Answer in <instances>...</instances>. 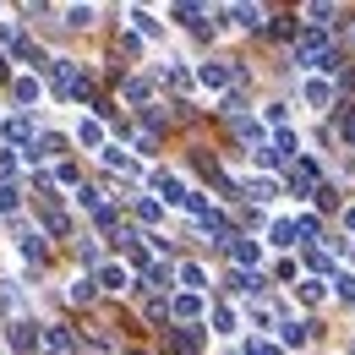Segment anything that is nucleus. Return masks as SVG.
I'll use <instances>...</instances> for the list:
<instances>
[{"label":"nucleus","mask_w":355,"mask_h":355,"mask_svg":"<svg viewBox=\"0 0 355 355\" xmlns=\"http://www.w3.org/2000/svg\"><path fill=\"white\" fill-rule=\"evenodd\" d=\"M295 55H301V66H311V71H328L334 66V44H328L322 28H301L295 33Z\"/></svg>","instance_id":"obj_1"},{"label":"nucleus","mask_w":355,"mask_h":355,"mask_svg":"<svg viewBox=\"0 0 355 355\" xmlns=\"http://www.w3.org/2000/svg\"><path fill=\"white\" fill-rule=\"evenodd\" d=\"M6 339H11V350H17V355H33L39 345H44V334H39L33 322H11V328H6Z\"/></svg>","instance_id":"obj_2"},{"label":"nucleus","mask_w":355,"mask_h":355,"mask_svg":"<svg viewBox=\"0 0 355 355\" xmlns=\"http://www.w3.org/2000/svg\"><path fill=\"white\" fill-rule=\"evenodd\" d=\"M17 252H22L28 263H44V235L28 230V224H17Z\"/></svg>","instance_id":"obj_3"},{"label":"nucleus","mask_w":355,"mask_h":355,"mask_svg":"<svg viewBox=\"0 0 355 355\" xmlns=\"http://www.w3.org/2000/svg\"><path fill=\"white\" fill-rule=\"evenodd\" d=\"M197 77H202V83H208V88H230V77H235V71H230V66H224V60H208V66H202V71H197Z\"/></svg>","instance_id":"obj_4"},{"label":"nucleus","mask_w":355,"mask_h":355,"mask_svg":"<svg viewBox=\"0 0 355 355\" xmlns=\"http://www.w3.org/2000/svg\"><path fill=\"white\" fill-rule=\"evenodd\" d=\"M224 246L235 252V263H241V268H252V263H257V241H241V235H230Z\"/></svg>","instance_id":"obj_5"},{"label":"nucleus","mask_w":355,"mask_h":355,"mask_svg":"<svg viewBox=\"0 0 355 355\" xmlns=\"http://www.w3.org/2000/svg\"><path fill=\"white\" fill-rule=\"evenodd\" d=\"M93 284H104V290H126V268H121V263H104Z\"/></svg>","instance_id":"obj_6"},{"label":"nucleus","mask_w":355,"mask_h":355,"mask_svg":"<svg viewBox=\"0 0 355 355\" xmlns=\"http://www.w3.org/2000/svg\"><path fill=\"white\" fill-rule=\"evenodd\" d=\"M153 186H159V191H164V197H170V202H186V197H191V191H186V186H180L175 175H164V170H159V175H153Z\"/></svg>","instance_id":"obj_7"},{"label":"nucleus","mask_w":355,"mask_h":355,"mask_svg":"<svg viewBox=\"0 0 355 355\" xmlns=\"http://www.w3.org/2000/svg\"><path fill=\"white\" fill-rule=\"evenodd\" d=\"M328 98H334V88H328L322 77H311V83H306V104H311V110H322Z\"/></svg>","instance_id":"obj_8"},{"label":"nucleus","mask_w":355,"mask_h":355,"mask_svg":"<svg viewBox=\"0 0 355 355\" xmlns=\"http://www.w3.org/2000/svg\"><path fill=\"white\" fill-rule=\"evenodd\" d=\"M98 159H104V164H115V170H126V175H137V164L126 159V148H110V142H104V153H98Z\"/></svg>","instance_id":"obj_9"},{"label":"nucleus","mask_w":355,"mask_h":355,"mask_svg":"<svg viewBox=\"0 0 355 355\" xmlns=\"http://www.w3.org/2000/svg\"><path fill=\"white\" fill-rule=\"evenodd\" d=\"M28 137H33V121H28V115L6 121V142H28Z\"/></svg>","instance_id":"obj_10"},{"label":"nucleus","mask_w":355,"mask_h":355,"mask_svg":"<svg viewBox=\"0 0 355 355\" xmlns=\"http://www.w3.org/2000/svg\"><path fill=\"white\" fill-rule=\"evenodd\" d=\"M77 137H83L88 148H98V153H104V126H98V121H83V126H77Z\"/></svg>","instance_id":"obj_11"},{"label":"nucleus","mask_w":355,"mask_h":355,"mask_svg":"<svg viewBox=\"0 0 355 355\" xmlns=\"http://www.w3.org/2000/svg\"><path fill=\"white\" fill-rule=\"evenodd\" d=\"M268 241H273V246H295V224H290V219H279L273 230H268Z\"/></svg>","instance_id":"obj_12"},{"label":"nucleus","mask_w":355,"mask_h":355,"mask_svg":"<svg viewBox=\"0 0 355 355\" xmlns=\"http://www.w3.org/2000/svg\"><path fill=\"white\" fill-rule=\"evenodd\" d=\"M164 83H170V88H191V71H186L180 60H170V66H164Z\"/></svg>","instance_id":"obj_13"},{"label":"nucleus","mask_w":355,"mask_h":355,"mask_svg":"<svg viewBox=\"0 0 355 355\" xmlns=\"http://www.w3.org/2000/svg\"><path fill=\"white\" fill-rule=\"evenodd\" d=\"M148 93H153L148 77H132V83H126V98H132V104H148Z\"/></svg>","instance_id":"obj_14"},{"label":"nucleus","mask_w":355,"mask_h":355,"mask_svg":"<svg viewBox=\"0 0 355 355\" xmlns=\"http://www.w3.org/2000/svg\"><path fill=\"white\" fill-rule=\"evenodd\" d=\"M11 88H17V98H22V104H33V98H39V77H17Z\"/></svg>","instance_id":"obj_15"},{"label":"nucleus","mask_w":355,"mask_h":355,"mask_svg":"<svg viewBox=\"0 0 355 355\" xmlns=\"http://www.w3.org/2000/svg\"><path fill=\"white\" fill-rule=\"evenodd\" d=\"M202 311V295H175V317H197Z\"/></svg>","instance_id":"obj_16"},{"label":"nucleus","mask_w":355,"mask_h":355,"mask_svg":"<svg viewBox=\"0 0 355 355\" xmlns=\"http://www.w3.org/2000/svg\"><path fill=\"white\" fill-rule=\"evenodd\" d=\"M180 284H191V290H202V284H208V273H202L197 263H186V268H180Z\"/></svg>","instance_id":"obj_17"},{"label":"nucleus","mask_w":355,"mask_h":355,"mask_svg":"<svg viewBox=\"0 0 355 355\" xmlns=\"http://www.w3.org/2000/svg\"><path fill=\"white\" fill-rule=\"evenodd\" d=\"M44 345H49V350H71V328H49Z\"/></svg>","instance_id":"obj_18"},{"label":"nucleus","mask_w":355,"mask_h":355,"mask_svg":"<svg viewBox=\"0 0 355 355\" xmlns=\"http://www.w3.org/2000/svg\"><path fill=\"white\" fill-rule=\"evenodd\" d=\"M66 22H71V28H93V6H71Z\"/></svg>","instance_id":"obj_19"},{"label":"nucleus","mask_w":355,"mask_h":355,"mask_svg":"<svg viewBox=\"0 0 355 355\" xmlns=\"http://www.w3.org/2000/svg\"><path fill=\"white\" fill-rule=\"evenodd\" d=\"M235 132H241V137H252V142H263V126H257L252 115H235Z\"/></svg>","instance_id":"obj_20"},{"label":"nucleus","mask_w":355,"mask_h":355,"mask_svg":"<svg viewBox=\"0 0 355 355\" xmlns=\"http://www.w3.org/2000/svg\"><path fill=\"white\" fill-rule=\"evenodd\" d=\"M214 334H235V311H230V306L214 311Z\"/></svg>","instance_id":"obj_21"},{"label":"nucleus","mask_w":355,"mask_h":355,"mask_svg":"<svg viewBox=\"0 0 355 355\" xmlns=\"http://www.w3.org/2000/svg\"><path fill=\"white\" fill-rule=\"evenodd\" d=\"M295 235H306V241H317V235H322V224L311 219V214H301V219H295Z\"/></svg>","instance_id":"obj_22"},{"label":"nucleus","mask_w":355,"mask_h":355,"mask_svg":"<svg viewBox=\"0 0 355 355\" xmlns=\"http://www.w3.org/2000/svg\"><path fill=\"white\" fill-rule=\"evenodd\" d=\"M284 345H306V322H284Z\"/></svg>","instance_id":"obj_23"},{"label":"nucleus","mask_w":355,"mask_h":355,"mask_svg":"<svg viewBox=\"0 0 355 355\" xmlns=\"http://www.w3.org/2000/svg\"><path fill=\"white\" fill-rule=\"evenodd\" d=\"M132 22H137V28H142V33H153V39H159V33H164V28H159V22H153V17H148V11H132Z\"/></svg>","instance_id":"obj_24"},{"label":"nucleus","mask_w":355,"mask_h":355,"mask_svg":"<svg viewBox=\"0 0 355 355\" xmlns=\"http://www.w3.org/2000/svg\"><path fill=\"white\" fill-rule=\"evenodd\" d=\"M246 191H252L257 202H268V197H273V180H246Z\"/></svg>","instance_id":"obj_25"},{"label":"nucleus","mask_w":355,"mask_h":355,"mask_svg":"<svg viewBox=\"0 0 355 355\" xmlns=\"http://www.w3.org/2000/svg\"><path fill=\"white\" fill-rule=\"evenodd\" d=\"M301 301H306V306H317V301H322V284H317V279H306V284H301Z\"/></svg>","instance_id":"obj_26"},{"label":"nucleus","mask_w":355,"mask_h":355,"mask_svg":"<svg viewBox=\"0 0 355 355\" xmlns=\"http://www.w3.org/2000/svg\"><path fill=\"white\" fill-rule=\"evenodd\" d=\"M137 214H142V219H153V224H159V214H164V208H159L153 197H142V202H137Z\"/></svg>","instance_id":"obj_27"},{"label":"nucleus","mask_w":355,"mask_h":355,"mask_svg":"<svg viewBox=\"0 0 355 355\" xmlns=\"http://www.w3.org/2000/svg\"><path fill=\"white\" fill-rule=\"evenodd\" d=\"M175 345H180V350H202V334H191V328H186V334H175Z\"/></svg>","instance_id":"obj_28"},{"label":"nucleus","mask_w":355,"mask_h":355,"mask_svg":"<svg viewBox=\"0 0 355 355\" xmlns=\"http://www.w3.org/2000/svg\"><path fill=\"white\" fill-rule=\"evenodd\" d=\"M11 175H17V153L6 148V153H0V180H11Z\"/></svg>","instance_id":"obj_29"},{"label":"nucleus","mask_w":355,"mask_h":355,"mask_svg":"<svg viewBox=\"0 0 355 355\" xmlns=\"http://www.w3.org/2000/svg\"><path fill=\"white\" fill-rule=\"evenodd\" d=\"M71 301H93V279H77V284H71Z\"/></svg>","instance_id":"obj_30"},{"label":"nucleus","mask_w":355,"mask_h":355,"mask_svg":"<svg viewBox=\"0 0 355 355\" xmlns=\"http://www.w3.org/2000/svg\"><path fill=\"white\" fill-rule=\"evenodd\" d=\"M339 295H345V301H355V273H339Z\"/></svg>","instance_id":"obj_31"},{"label":"nucleus","mask_w":355,"mask_h":355,"mask_svg":"<svg viewBox=\"0 0 355 355\" xmlns=\"http://www.w3.org/2000/svg\"><path fill=\"white\" fill-rule=\"evenodd\" d=\"M246 355H279V350H273V345H263V339H252V345H246Z\"/></svg>","instance_id":"obj_32"},{"label":"nucleus","mask_w":355,"mask_h":355,"mask_svg":"<svg viewBox=\"0 0 355 355\" xmlns=\"http://www.w3.org/2000/svg\"><path fill=\"white\" fill-rule=\"evenodd\" d=\"M345 224H350V230H355V208H350V214H345Z\"/></svg>","instance_id":"obj_33"},{"label":"nucleus","mask_w":355,"mask_h":355,"mask_svg":"<svg viewBox=\"0 0 355 355\" xmlns=\"http://www.w3.org/2000/svg\"><path fill=\"white\" fill-rule=\"evenodd\" d=\"M132 355H142V350H132Z\"/></svg>","instance_id":"obj_34"}]
</instances>
